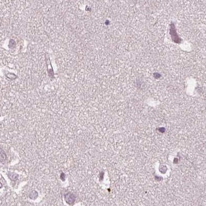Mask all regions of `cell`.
Returning a JSON list of instances; mask_svg holds the SVG:
<instances>
[{
  "mask_svg": "<svg viewBox=\"0 0 206 206\" xmlns=\"http://www.w3.org/2000/svg\"><path fill=\"white\" fill-rule=\"evenodd\" d=\"M65 198L67 203L69 204H72L75 200V196L71 192H68L65 194Z\"/></svg>",
  "mask_w": 206,
  "mask_h": 206,
  "instance_id": "obj_1",
  "label": "cell"
},
{
  "mask_svg": "<svg viewBox=\"0 0 206 206\" xmlns=\"http://www.w3.org/2000/svg\"><path fill=\"white\" fill-rule=\"evenodd\" d=\"M6 159V155L5 152H4L2 148L0 147V161H4Z\"/></svg>",
  "mask_w": 206,
  "mask_h": 206,
  "instance_id": "obj_2",
  "label": "cell"
},
{
  "mask_svg": "<svg viewBox=\"0 0 206 206\" xmlns=\"http://www.w3.org/2000/svg\"><path fill=\"white\" fill-rule=\"evenodd\" d=\"M8 176H9V178L11 179V180H16L18 178V175L17 174L14 173H11L8 175Z\"/></svg>",
  "mask_w": 206,
  "mask_h": 206,
  "instance_id": "obj_3",
  "label": "cell"
},
{
  "mask_svg": "<svg viewBox=\"0 0 206 206\" xmlns=\"http://www.w3.org/2000/svg\"><path fill=\"white\" fill-rule=\"evenodd\" d=\"M37 195H38V193L35 191H32L30 193V196L31 198H35L37 197Z\"/></svg>",
  "mask_w": 206,
  "mask_h": 206,
  "instance_id": "obj_4",
  "label": "cell"
},
{
  "mask_svg": "<svg viewBox=\"0 0 206 206\" xmlns=\"http://www.w3.org/2000/svg\"><path fill=\"white\" fill-rule=\"evenodd\" d=\"M1 187H2V184H1V183H0V188H1Z\"/></svg>",
  "mask_w": 206,
  "mask_h": 206,
  "instance_id": "obj_5",
  "label": "cell"
}]
</instances>
